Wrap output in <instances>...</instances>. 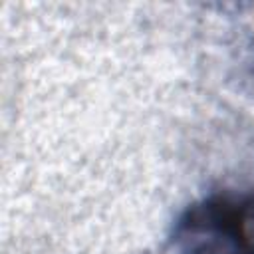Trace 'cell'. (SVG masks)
Listing matches in <instances>:
<instances>
[{
  "label": "cell",
  "mask_w": 254,
  "mask_h": 254,
  "mask_svg": "<svg viewBox=\"0 0 254 254\" xmlns=\"http://www.w3.org/2000/svg\"><path fill=\"white\" fill-rule=\"evenodd\" d=\"M248 202L214 196L194 204L181 218L171 254H254V238L246 230Z\"/></svg>",
  "instance_id": "6da1fadb"
}]
</instances>
